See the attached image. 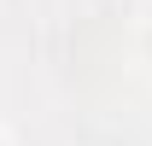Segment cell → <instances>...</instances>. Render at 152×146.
I'll list each match as a JSON object with an SVG mask.
<instances>
[]
</instances>
